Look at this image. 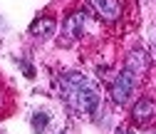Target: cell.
<instances>
[{
  "mask_svg": "<svg viewBox=\"0 0 156 134\" xmlns=\"http://www.w3.org/2000/svg\"><path fill=\"white\" fill-rule=\"evenodd\" d=\"M60 92L65 102L74 109V112H87L92 114L99 107V92H97L94 82L80 72H67L62 82H60Z\"/></svg>",
  "mask_w": 156,
  "mask_h": 134,
  "instance_id": "cell-1",
  "label": "cell"
},
{
  "mask_svg": "<svg viewBox=\"0 0 156 134\" xmlns=\"http://www.w3.org/2000/svg\"><path fill=\"white\" fill-rule=\"evenodd\" d=\"M134 85H136V74L124 67L119 74H116L114 85H112V100L116 104H126L129 97H131V92H134Z\"/></svg>",
  "mask_w": 156,
  "mask_h": 134,
  "instance_id": "cell-2",
  "label": "cell"
},
{
  "mask_svg": "<svg viewBox=\"0 0 156 134\" xmlns=\"http://www.w3.org/2000/svg\"><path fill=\"white\" fill-rule=\"evenodd\" d=\"M87 25H89V15L84 10H80V13L69 15L67 20H65V35L72 37V40H74V37H82L84 30H87Z\"/></svg>",
  "mask_w": 156,
  "mask_h": 134,
  "instance_id": "cell-3",
  "label": "cell"
},
{
  "mask_svg": "<svg viewBox=\"0 0 156 134\" xmlns=\"http://www.w3.org/2000/svg\"><path fill=\"white\" fill-rule=\"evenodd\" d=\"M89 5L94 8L97 15H102L104 20H116L119 13H122V8H119L116 0H89Z\"/></svg>",
  "mask_w": 156,
  "mask_h": 134,
  "instance_id": "cell-4",
  "label": "cell"
},
{
  "mask_svg": "<svg viewBox=\"0 0 156 134\" xmlns=\"http://www.w3.org/2000/svg\"><path fill=\"white\" fill-rule=\"evenodd\" d=\"M146 67H149V55L141 47L131 50L129 57H126V70L134 72V74H141V72H146Z\"/></svg>",
  "mask_w": 156,
  "mask_h": 134,
  "instance_id": "cell-5",
  "label": "cell"
},
{
  "mask_svg": "<svg viewBox=\"0 0 156 134\" xmlns=\"http://www.w3.org/2000/svg\"><path fill=\"white\" fill-rule=\"evenodd\" d=\"M154 117V102L151 100H139L136 102V107H134V119L139 122V124H144V122H149Z\"/></svg>",
  "mask_w": 156,
  "mask_h": 134,
  "instance_id": "cell-6",
  "label": "cell"
},
{
  "mask_svg": "<svg viewBox=\"0 0 156 134\" xmlns=\"http://www.w3.org/2000/svg\"><path fill=\"white\" fill-rule=\"evenodd\" d=\"M30 32H32L35 37H50V35L55 32V20H52V17H40V20L32 23Z\"/></svg>",
  "mask_w": 156,
  "mask_h": 134,
  "instance_id": "cell-7",
  "label": "cell"
},
{
  "mask_svg": "<svg viewBox=\"0 0 156 134\" xmlns=\"http://www.w3.org/2000/svg\"><path fill=\"white\" fill-rule=\"evenodd\" d=\"M30 124H32L35 134H42V132L50 127V114H47V112H32V117H30Z\"/></svg>",
  "mask_w": 156,
  "mask_h": 134,
  "instance_id": "cell-8",
  "label": "cell"
},
{
  "mask_svg": "<svg viewBox=\"0 0 156 134\" xmlns=\"http://www.w3.org/2000/svg\"><path fill=\"white\" fill-rule=\"evenodd\" d=\"M0 30H5V20H3V15H0Z\"/></svg>",
  "mask_w": 156,
  "mask_h": 134,
  "instance_id": "cell-9",
  "label": "cell"
},
{
  "mask_svg": "<svg viewBox=\"0 0 156 134\" xmlns=\"http://www.w3.org/2000/svg\"><path fill=\"white\" fill-rule=\"evenodd\" d=\"M119 134H134V132H131V129H122Z\"/></svg>",
  "mask_w": 156,
  "mask_h": 134,
  "instance_id": "cell-10",
  "label": "cell"
},
{
  "mask_svg": "<svg viewBox=\"0 0 156 134\" xmlns=\"http://www.w3.org/2000/svg\"><path fill=\"white\" fill-rule=\"evenodd\" d=\"M154 52H156V37H154Z\"/></svg>",
  "mask_w": 156,
  "mask_h": 134,
  "instance_id": "cell-11",
  "label": "cell"
},
{
  "mask_svg": "<svg viewBox=\"0 0 156 134\" xmlns=\"http://www.w3.org/2000/svg\"><path fill=\"white\" fill-rule=\"evenodd\" d=\"M151 134H156V132H151Z\"/></svg>",
  "mask_w": 156,
  "mask_h": 134,
  "instance_id": "cell-12",
  "label": "cell"
}]
</instances>
